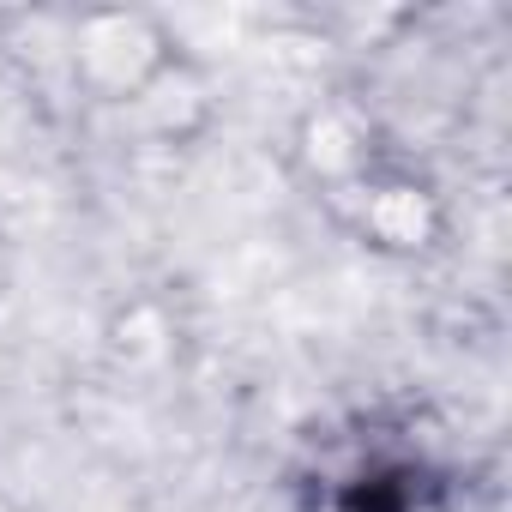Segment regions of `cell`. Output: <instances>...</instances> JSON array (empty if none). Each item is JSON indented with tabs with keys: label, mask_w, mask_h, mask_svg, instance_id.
I'll return each mask as SVG.
<instances>
[{
	"label": "cell",
	"mask_w": 512,
	"mask_h": 512,
	"mask_svg": "<svg viewBox=\"0 0 512 512\" xmlns=\"http://www.w3.org/2000/svg\"><path fill=\"white\" fill-rule=\"evenodd\" d=\"M422 476L404 464H368L320 494V512H422Z\"/></svg>",
	"instance_id": "cell-1"
}]
</instances>
